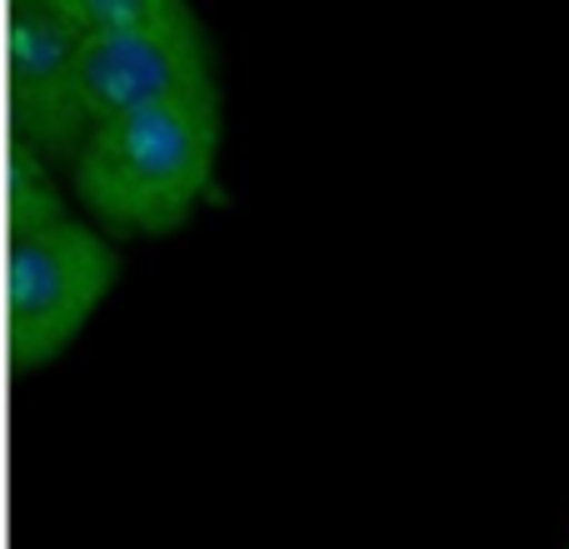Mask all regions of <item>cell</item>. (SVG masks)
I'll use <instances>...</instances> for the list:
<instances>
[{
    "mask_svg": "<svg viewBox=\"0 0 569 549\" xmlns=\"http://www.w3.org/2000/svg\"><path fill=\"white\" fill-rule=\"evenodd\" d=\"M226 156V86L150 100L86 130L66 186L100 226L176 230L200 210Z\"/></svg>",
    "mask_w": 569,
    "mask_h": 549,
    "instance_id": "cell-1",
    "label": "cell"
},
{
    "mask_svg": "<svg viewBox=\"0 0 569 549\" xmlns=\"http://www.w3.org/2000/svg\"><path fill=\"white\" fill-rule=\"evenodd\" d=\"M70 200V186L40 170L26 230V335L40 360H56L90 330L126 270V246Z\"/></svg>",
    "mask_w": 569,
    "mask_h": 549,
    "instance_id": "cell-2",
    "label": "cell"
},
{
    "mask_svg": "<svg viewBox=\"0 0 569 549\" xmlns=\"http://www.w3.org/2000/svg\"><path fill=\"white\" fill-rule=\"evenodd\" d=\"M80 70H86L90 110L100 120L130 106H150V100L220 90V46L210 20L186 6L176 20H160V26L86 40Z\"/></svg>",
    "mask_w": 569,
    "mask_h": 549,
    "instance_id": "cell-3",
    "label": "cell"
},
{
    "mask_svg": "<svg viewBox=\"0 0 569 549\" xmlns=\"http://www.w3.org/2000/svg\"><path fill=\"white\" fill-rule=\"evenodd\" d=\"M80 56H86V40L66 20L60 0H40L30 10V30H26V110L40 160L70 166L86 130L96 126Z\"/></svg>",
    "mask_w": 569,
    "mask_h": 549,
    "instance_id": "cell-4",
    "label": "cell"
},
{
    "mask_svg": "<svg viewBox=\"0 0 569 549\" xmlns=\"http://www.w3.org/2000/svg\"><path fill=\"white\" fill-rule=\"evenodd\" d=\"M190 0H60L66 20L80 30V40H106V36H130V30L176 20Z\"/></svg>",
    "mask_w": 569,
    "mask_h": 549,
    "instance_id": "cell-5",
    "label": "cell"
}]
</instances>
